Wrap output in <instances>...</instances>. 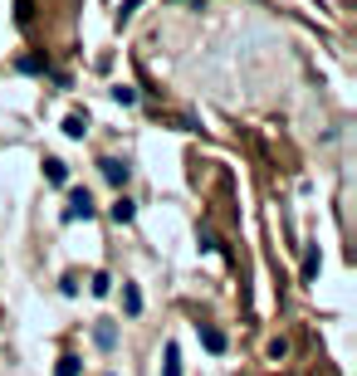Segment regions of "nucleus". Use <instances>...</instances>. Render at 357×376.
Masks as SVG:
<instances>
[{"label": "nucleus", "instance_id": "1", "mask_svg": "<svg viewBox=\"0 0 357 376\" xmlns=\"http://www.w3.org/2000/svg\"><path fill=\"white\" fill-rule=\"evenodd\" d=\"M93 215V195L79 186V190H69V205H64V220H89Z\"/></svg>", "mask_w": 357, "mask_h": 376}, {"label": "nucleus", "instance_id": "2", "mask_svg": "<svg viewBox=\"0 0 357 376\" xmlns=\"http://www.w3.org/2000/svg\"><path fill=\"white\" fill-rule=\"evenodd\" d=\"M103 176H108L113 186H127V176H132V167H127V162H118V157H108V162H103Z\"/></svg>", "mask_w": 357, "mask_h": 376}, {"label": "nucleus", "instance_id": "3", "mask_svg": "<svg viewBox=\"0 0 357 376\" xmlns=\"http://www.w3.org/2000/svg\"><path fill=\"white\" fill-rule=\"evenodd\" d=\"M108 215H113V220H118V225H127V220H132V215H137V205H132V200H127V195H118V200H113V205H108Z\"/></svg>", "mask_w": 357, "mask_h": 376}, {"label": "nucleus", "instance_id": "4", "mask_svg": "<svg viewBox=\"0 0 357 376\" xmlns=\"http://www.w3.org/2000/svg\"><path fill=\"white\" fill-rule=\"evenodd\" d=\"M44 176H49L54 186H64V181H69V167H64L59 157H49V162H44Z\"/></svg>", "mask_w": 357, "mask_h": 376}, {"label": "nucleus", "instance_id": "5", "mask_svg": "<svg viewBox=\"0 0 357 376\" xmlns=\"http://www.w3.org/2000/svg\"><path fill=\"white\" fill-rule=\"evenodd\" d=\"M93 342H98L103 352H113V347H118V328H113V323H103V328L93 332Z\"/></svg>", "mask_w": 357, "mask_h": 376}, {"label": "nucleus", "instance_id": "6", "mask_svg": "<svg viewBox=\"0 0 357 376\" xmlns=\"http://www.w3.org/2000/svg\"><path fill=\"white\" fill-rule=\"evenodd\" d=\"M122 303H127V313H132V318L142 313V293H137V283H122Z\"/></svg>", "mask_w": 357, "mask_h": 376}, {"label": "nucleus", "instance_id": "7", "mask_svg": "<svg viewBox=\"0 0 357 376\" xmlns=\"http://www.w3.org/2000/svg\"><path fill=\"white\" fill-rule=\"evenodd\" d=\"M201 342H206L211 352H226V332H216V328H201Z\"/></svg>", "mask_w": 357, "mask_h": 376}, {"label": "nucleus", "instance_id": "8", "mask_svg": "<svg viewBox=\"0 0 357 376\" xmlns=\"http://www.w3.org/2000/svg\"><path fill=\"white\" fill-rule=\"evenodd\" d=\"M162 376H181V352L167 347V362H162Z\"/></svg>", "mask_w": 357, "mask_h": 376}, {"label": "nucleus", "instance_id": "9", "mask_svg": "<svg viewBox=\"0 0 357 376\" xmlns=\"http://www.w3.org/2000/svg\"><path fill=\"white\" fill-rule=\"evenodd\" d=\"M59 376H79V357H59Z\"/></svg>", "mask_w": 357, "mask_h": 376}, {"label": "nucleus", "instance_id": "10", "mask_svg": "<svg viewBox=\"0 0 357 376\" xmlns=\"http://www.w3.org/2000/svg\"><path fill=\"white\" fill-rule=\"evenodd\" d=\"M84 127H89L84 117H69V122H64V132H69V137H84Z\"/></svg>", "mask_w": 357, "mask_h": 376}, {"label": "nucleus", "instance_id": "11", "mask_svg": "<svg viewBox=\"0 0 357 376\" xmlns=\"http://www.w3.org/2000/svg\"><path fill=\"white\" fill-rule=\"evenodd\" d=\"M318 274V249H309V259H304V279H313Z\"/></svg>", "mask_w": 357, "mask_h": 376}, {"label": "nucleus", "instance_id": "12", "mask_svg": "<svg viewBox=\"0 0 357 376\" xmlns=\"http://www.w3.org/2000/svg\"><path fill=\"white\" fill-rule=\"evenodd\" d=\"M108 288H113V279H108V274H93V293H98V298H103Z\"/></svg>", "mask_w": 357, "mask_h": 376}]
</instances>
